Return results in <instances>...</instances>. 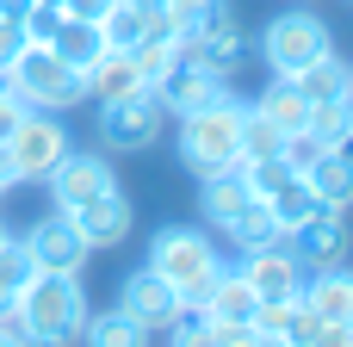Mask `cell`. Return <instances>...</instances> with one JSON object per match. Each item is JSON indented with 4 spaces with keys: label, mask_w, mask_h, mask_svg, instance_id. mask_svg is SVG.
Returning a JSON list of instances; mask_svg holds the SVG:
<instances>
[{
    "label": "cell",
    "mask_w": 353,
    "mask_h": 347,
    "mask_svg": "<svg viewBox=\"0 0 353 347\" xmlns=\"http://www.w3.org/2000/svg\"><path fill=\"white\" fill-rule=\"evenodd\" d=\"M143 267H155L180 292V304H205V292L223 279V248H217V236H205L192 224H161Z\"/></svg>",
    "instance_id": "1"
},
{
    "label": "cell",
    "mask_w": 353,
    "mask_h": 347,
    "mask_svg": "<svg viewBox=\"0 0 353 347\" xmlns=\"http://www.w3.org/2000/svg\"><path fill=\"white\" fill-rule=\"evenodd\" d=\"M180 161L199 180L242 161V99L236 93H223V99H211V106L180 118Z\"/></svg>",
    "instance_id": "2"
},
{
    "label": "cell",
    "mask_w": 353,
    "mask_h": 347,
    "mask_svg": "<svg viewBox=\"0 0 353 347\" xmlns=\"http://www.w3.org/2000/svg\"><path fill=\"white\" fill-rule=\"evenodd\" d=\"M6 87L31 106V112H68L87 99L81 68H68L50 43H19V56L6 62Z\"/></svg>",
    "instance_id": "3"
},
{
    "label": "cell",
    "mask_w": 353,
    "mask_h": 347,
    "mask_svg": "<svg viewBox=\"0 0 353 347\" xmlns=\"http://www.w3.org/2000/svg\"><path fill=\"white\" fill-rule=\"evenodd\" d=\"M19 310L31 323V341H81V323H87L81 273H31L19 292Z\"/></svg>",
    "instance_id": "4"
},
{
    "label": "cell",
    "mask_w": 353,
    "mask_h": 347,
    "mask_svg": "<svg viewBox=\"0 0 353 347\" xmlns=\"http://www.w3.org/2000/svg\"><path fill=\"white\" fill-rule=\"evenodd\" d=\"M329 50H335L329 19H316V12H304V6L273 12L267 31H261V62H267V75H298V68L323 62Z\"/></svg>",
    "instance_id": "5"
},
{
    "label": "cell",
    "mask_w": 353,
    "mask_h": 347,
    "mask_svg": "<svg viewBox=\"0 0 353 347\" xmlns=\"http://www.w3.org/2000/svg\"><path fill=\"white\" fill-rule=\"evenodd\" d=\"M161 130H168V99H161V87H137V93L99 99V143H105L112 155H143Z\"/></svg>",
    "instance_id": "6"
},
{
    "label": "cell",
    "mask_w": 353,
    "mask_h": 347,
    "mask_svg": "<svg viewBox=\"0 0 353 347\" xmlns=\"http://www.w3.org/2000/svg\"><path fill=\"white\" fill-rule=\"evenodd\" d=\"M180 56L205 62V68H217L230 81L242 68V56H248V37H242V25H236V12L223 0H205L192 19H180Z\"/></svg>",
    "instance_id": "7"
},
{
    "label": "cell",
    "mask_w": 353,
    "mask_h": 347,
    "mask_svg": "<svg viewBox=\"0 0 353 347\" xmlns=\"http://www.w3.org/2000/svg\"><path fill=\"white\" fill-rule=\"evenodd\" d=\"M68 130H62V112H25L6 137V155L19 168V180H50V168L68 155Z\"/></svg>",
    "instance_id": "8"
},
{
    "label": "cell",
    "mask_w": 353,
    "mask_h": 347,
    "mask_svg": "<svg viewBox=\"0 0 353 347\" xmlns=\"http://www.w3.org/2000/svg\"><path fill=\"white\" fill-rule=\"evenodd\" d=\"M236 273L261 292V304H292V298H304V279H310V273H304V261L292 255V242H285V236H273V242L248 248Z\"/></svg>",
    "instance_id": "9"
},
{
    "label": "cell",
    "mask_w": 353,
    "mask_h": 347,
    "mask_svg": "<svg viewBox=\"0 0 353 347\" xmlns=\"http://www.w3.org/2000/svg\"><path fill=\"white\" fill-rule=\"evenodd\" d=\"M25 248H31V267H37V273H81V267L93 261V242L74 230L68 211L37 217V224L25 230Z\"/></svg>",
    "instance_id": "10"
},
{
    "label": "cell",
    "mask_w": 353,
    "mask_h": 347,
    "mask_svg": "<svg viewBox=\"0 0 353 347\" xmlns=\"http://www.w3.org/2000/svg\"><path fill=\"white\" fill-rule=\"evenodd\" d=\"M118 310H124L143 335H161V329H168L186 304H180V292H174L155 267H137L130 279H118Z\"/></svg>",
    "instance_id": "11"
},
{
    "label": "cell",
    "mask_w": 353,
    "mask_h": 347,
    "mask_svg": "<svg viewBox=\"0 0 353 347\" xmlns=\"http://www.w3.org/2000/svg\"><path fill=\"white\" fill-rule=\"evenodd\" d=\"M105 186H118L105 155H81V149H68V155L50 168V199H56V211H74V205L99 199Z\"/></svg>",
    "instance_id": "12"
},
{
    "label": "cell",
    "mask_w": 353,
    "mask_h": 347,
    "mask_svg": "<svg viewBox=\"0 0 353 347\" xmlns=\"http://www.w3.org/2000/svg\"><path fill=\"white\" fill-rule=\"evenodd\" d=\"M285 242H292V255L304 261V273H316V267H341V261H347V224H341V211H316V217H304L298 230H285Z\"/></svg>",
    "instance_id": "13"
},
{
    "label": "cell",
    "mask_w": 353,
    "mask_h": 347,
    "mask_svg": "<svg viewBox=\"0 0 353 347\" xmlns=\"http://www.w3.org/2000/svg\"><path fill=\"white\" fill-rule=\"evenodd\" d=\"M230 87H223V75L217 68H205V62H174L168 68V81H161V99H168V118H186V112H199V106H211V99H223Z\"/></svg>",
    "instance_id": "14"
},
{
    "label": "cell",
    "mask_w": 353,
    "mask_h": 347,
    "mask_svg": "<svg viewBox=\"0 0 353 347\" xmlns=\"http://www.w3.org/2000/svg\"><path fill=\"white\" fill-rule=\"evenodd\" d=\"M68 217H74V230H81V236H87L93 248H118V242L130 236V217H137V211H130V199H124L118 186H105L99 199L74 205Z\"/></svg>",
    "instance_id": "15"
},
{
    "label": "cell",
    "mask_w": 353,
    "mask_h": 347,
    "mask_svg": "<svg viewBox=\"0 0 353 347\" xmlns=\"http://www.w3.org/2000/svg\"><path fill=\"white\" fill-rule=\"evenodd\" d=\"M304 310L310 317H323V323H347L353 329V267H316L310 279H304Z\"/></svg>",
    "instance_id": "16"
},
{
    "label": "cell",
    "mask_w": 353,
    "mask_h": 347,
    "mask_svg": "<svg viewBox=\"0 0 353 347\" xmlns=\"http://www.w3.org/2000/svg\"><path fill=\"white\" fill-rule=\"evenodd\" d=\"M310 192L329 205V211H347L353 205V143H341V149H323L316 161H310Z\"/></svg>",
    "instance_id": "17"
},
{
    "label": "cell",
    "mask_w": 353,
    "mask_h": 347,
    "mask_svg": "<svg viewBox=\"0 0 353 347\" xmlns=\"http://www.w3.org/2000/svg\"><path fill=\"white\" fill-rule=\"evenodd\" d=\"M211 230H217V236H223L236 255H248V248H261V242L285 236V230L273 224V205H267V199H248L242 211H230V217H223V224H211Z\"/></svg>",
    "instance_id": "18"
},
{
    "label": "cell",
    "mask_w": 353,
    "mask_h": 347,
    "mask_svg": "<svg viewBox=\"0 0 353 347\" xmlns=\"http://www.w3.org/2000/svg\"><path fill=\"white\" fill-rule=\"evenodd\" d=\"M199 310H205L211 323H254V317H261V292H254L242 273H230V267H223V279L205 292V304H199Z\"/></svg>",
    "instance_id": "19"
},
{
    "label": "cell",
    "mask_w": 353,
    "mask_h": 347,
    "mask_svg": "<svg viewBox=\"0 0 353 347\" xmlns=\"http://www.w3.org/2000/svg\"><path fill=\"white\" fill-rule=\"evenodd\" d=\"M81 81H87V99H118V93H137V87H149V81L137 75L130 50H99V56H93V68H87Z\"/></svg>",
    "instance_id": "20"
},
{
    "label": "cell",
    "mask_w": 353,
    "mask_h": 347,
    "mask_svg": "<svg viewBox=\"0 0 353 347\" xmlns=\"http://www.w3.org/2000/svg\"><path fill=\"white\" fill-rule=\"evenodd\" d=\"M50 50H56L68 68H81V75H87V68H93V56H99V50H112V43H105V31H99L93 19H68V12H62V25L50 31Z\"/></svg>",
    "instance_id": "21"
},
{
    "label": "cell",
    "mask_w": 353,
    "mask_h": 347,
    "mask_svg": "<svg viewBox=\"0 0 353 347\" xmlns=\"http://www.w3.org/2000/svg\"><path fill=\"white\" fill-rule=\"evenodd\" d=\"M254 112H267V118H273V124H279L285 137L310 124V99L298 93V81H292V75H273V81H267V87L254 93Z\"/></svg>",
    "instance_id": "22"
},
{
    "label": "cell",
    "mask_w": 353,
    "mask_h": 347,
    "mask_svg": "<svg viewBox=\"0 0 353 347\" xmlns=\"http://www.w3.org/2000/svg\"><path fill=\"white\" fill-rule=\"evenodd\" d=\"M254 199V186H248V174H242V161L236 168H223V174H205V186H199V205H205V217L211 224H223L230 211H242Z\"/></svg>",
    "instance_id": "23"
},
{
    "label": "cell",
    "mask_w": 353,
    "mask_h": 347,
    "mask_svg": "<svg viewBox=\"0 0 353 347\" xmlns=\"http://www.w3.org/2000/svg\"><path fill=\"white\" fill-rule=\"evenodd\" d=\"M292 81H298V93H304L310 106H316V99H347V93H353V68L341 62V56H335V50H329L323 62H310V68H298Z\"/></svg>",
    "instance_id": "24"
},
{
    "label": "cell",
    "mask_w": 353,
    "mask_h": 347,
    "mask_svg": "<svg viewBox=\"0 0 353 347\" xmlns=\"http://www.w3.org/2000/svg\"><path fill=\"white\" fill-rule=\"evenodd\" d=\"M267 205H273V224H279V230H298L304 217L329 211V205H323V199L310 192V180H304V174H298V180H285L279 192H267Z\"/></svg>",
    "instance_id": "25"
},
{
    "label": "cell",
    "mask_w": 353,
    "mask_h": 347,
    "mask_svg": "<svg viewBox=\"0 0 353 347\" xmlns=\"http://www.w3.org/2000/svg\"><path fill=\"white\" fill-rule=\"evenodd\" d=\"M81 341H93V347H137V341H149L118 304L112 310H87V323H81Z\"/></svg>",
    "instance_id": "26"
},
{
    "label": "cell",
    "mask_w": 353,
    "mask_h": 347,
    "mask_svg": "<svg viewBox=\"0 0 353 347\" xmlns=\"http://www.w3.org/2000/svg\"><path fill=\"white\" fill-rule=\"evenodd\" d=\"M304 130H310L323 149H341V143L353 137V93H347V99H316V106H310V124H304Z\"/></svg>",
    "instance_id": "27"
},
{
    "label": "cell",
    "mask_w": 353,
    "mask_h": 347,
    "mask_svg": "<svg viewBox=\"0 0 353 347\" xmlns=\"http://www.w3.org/2000/svg\"><path fill=\"white\" fill-rule=\"evenodd\" d=\"M279 149H285V130H279L267 112L242 106V161H267V155H279Z\"/></svg>",
    "instance_id": "28"
},
{
    "label": "cell",
    "mask_w": 353,
    "mask_h": 347,
    "mask_svg": "<svg viewBox=\"0 0 353 347\" xmlns=\"http://www.w3.org/2000/svg\"><path fill=\"white\" fill-rule=\"evenodd\" d=\"M130 62H137V75H143L149 87H161L168 68L180 62V43H168V37H143V43H130Z\"/></svg>",
    "instance_id": "29"
},
{
    "label": "cell",
    "mask_w": 353,
    "mask_h": 347,
    "mask_svg": "<svg viewBox=\"0 0 353 347\" xmlns=\"http://www.w3.org/2000/svg\"><path fill=\"white\" fill-rule=\"evenodd\" d=\"M31 273H37V267H31L25 236H6V242H0V304H6V298H19Z\"/></svg>",
    "instance_id": "30"
},
{
    "label": "cell",
    "mask_w": 353,
    "mask_h": 347,
    "mask_svg": "<svg viewBox=\"0 0 353 347\" xmlns=\"http://www.w3.org/2000/svg\"><path fill=\"white\" fill-rule=\"evenodd\" d=\"M25 341H31V323H25L19 298H6L0 304V347H25Z\"/></svg>",
    "instance_id": "31"
},
{
    "label": "cell",
    "mask_w": 353,
    "mask_h": 347,
    "mask_svg": "<svg viewBox=\"0 0 353 347\" xmlns=\"http://www.w3.org/2000/svg\"><path fill=\"white\" fill-rule=\"evenodd\" d=\"M25 112H31V106H25V99H19V93H12V87H6V75H0V143H6V137H12V124H19V118H25Z\"/></svg>",
    "instance_id": "32"
},
{
    "label": "cell",
    "mask_w": 353,
    "mask_h": 347,
    "mask_svg": "<svg viewBox=\"0 0 353 347\" xmlns=\"http://www.w3.org/2000/svg\"><path fill=\"white\" fill-rule=\"evenodd\" d=\"M56 6H62V12H68V19H93V25H99V19H105V6H112V0H56Z\"/></svg>",
    "instance_id": "33"
},
{
    "label": "cell",
    "mask_w": 353,
    "mask_h": 347,
    "mask_svg": "<svg viewBox=\"0 0 353 347\" xmlns=\"http://www.w3.org/2000/svg\"><path fill=\"white\" fill-rule=\"evenodd\" d=\"M19 43H25V31H19V25H6V19H0V75H6V62H12V56H19Z\"/></svg>",
    "instance_id": "34"
},
{
    "label": "cell",
    "mask_w": 353,
    "mask_h": 347,
    "mask_svg": "<svg viewBox=\"0 0 353 347\" xmlns=\"http://www.w3.org/2000/svg\"><path fill=\"white\" fill-rule=\"evenodd\" d=\"M31 6H37V0H0V19H6V25H25Z\"/></svg>",
    "instance_id": "35"
},
{
    "label": "cell",
    "mask_w": 353,
    "mask_h": 347,
    "mask_svg": "<svg viewBox=\"0 0 353 347\" xmlns=\"http://www.w3.org/2000/svg\"><path fill=\"white\" fill-rule=\"evenodd\" d=\"M168 6H174V12H180V19H192V12H199V6H205V0H168Z\"/></svg>",
    "instance_id": "36"
},
{
    "label": "cell",
    "mask_w": 353,
    "mask_h": 347,
    "mask_svg": "<svg viewBox=\"0 0 353 347\" xmlns=\"http://www.w3.org/2000/svg\"><path fill=\"white\" fill-rule=\"evenodd\" d=\"M6 236H12V230H6V217H0V242H6Z\"/></svg>",
    "instance_id": "37"
},
{
    "label": "cell",
    "mask_w": 353,
    "mask_h": 347,
    "mask_svg": "<svg viewBox=\"0 0 353 347\" xmlns=\"http://www.w3.org/2000/svg\"><path fill=\"white\" fill-rule=\"evenodd\" d=\"M347 143H353V137H347Z\"/></svg>",
    "instance_id": "38"
}]
</instances>
